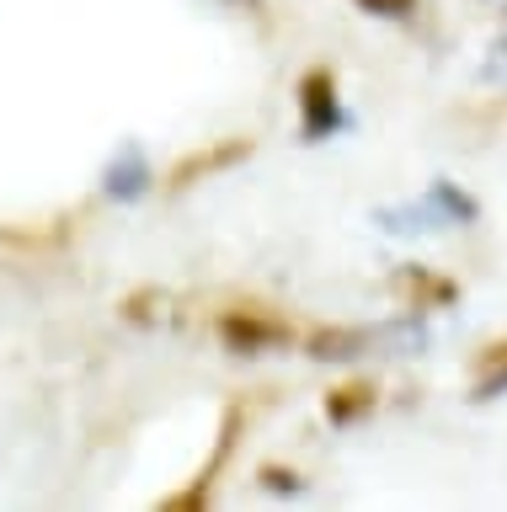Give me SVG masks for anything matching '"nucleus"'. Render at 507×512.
<instances>
[{
  "label": "nucleus",
  "mask_w": 507,
  "mask_h": 512,
  "mask_svg": "<svg viewBox=\"0 0 507 512\" xmlns=\"http://www.w3.org/2000/svg\"><path fill=\"white\" fill-rule=\"evenodd\" d=\"M358 11H369V16H411L417 11V0H358Z\"/></svg>",
  "instance_id": "10"
},
{
  "label": "nucleus",
  "mask_w": 507,
  "mask_h": 512,
  "mask_svg": "<svg viewBox=\"0 0 507 512\" xmlns=\"http://www.w3.org/2000/svg\"><path fill=\"white\" fill-rule=\"evenodd\" d=\"M150 160H145V150L129 139L123 150L107 160V171H102V187H107V198H118V203H139L150 192Z\"/></svg>",
  "instance_id": "5"
},
{
  "label": "nucleus",
  "mask_w": 507,
  "mask_h": 512,
  "mask_svg": "<svg viewBox=\"0 0 507 512\" xmlns=\"http://www.w3.org/2000/svg\"><path fill=\"white\" fill-rule=\"evenodd\" d=\"M219 336H225L230 352L257 358V352L289 342V326H283V320H273V315H257V310H230L225 320H219Z\"/></svg>",
  "instance_id": "4"
},
{
  "label": "nucleus",
  "mask_w": 507,
  "mask_h": 512,
  "mask_svg": "<svg viewBox=\"0 0 507 512\" xmlns=\"http://www.w3.org/2000/svg\"><path fill=\"white\" fill-rule=\"evenodd\" d=\"M502 390H507V347H491V368H486V379L475 384V400H491Z\"/></svg>",
  "instance_id": "8"
},
{
  "label": "nucleus",
  "mask_w": 507,
  "mask_h": 512,
  "mask_svg": "<svg viewBox=\"0 0 507 512\" xmlns=\"http://www.w3.org/2000/svg\"><path fill=\"white\" fill-rule=\"evenodd\" d=\"M246 155H251V144H246V139H230V144H219V150L187 155L182 166H177V176H171V182L187 187V182H198V176H214V171H225V166H235V160H246Z\"/></svg>",
  "instance_id": "6"
},
{
  "label": "nucleus",
  "mask_w": 507,
  "mask_h": 512,
  "mask_svg": "<svg viewBox=\"0 0 507 512\" xmlns=\"http://www.w3.org/2000/svg\"><path fill=\"white\" fill-rule=\"evenodd\" d=\"M299 128H305V139L310 144H321V139H331L337 128L347 123V112H342V102H337V80H331V70H310L305 80H299Z\"/></svg>",
  "instance_id": "3"
},
{
  "label": "nucleus",
  "mask_w": 507,
  "mask_h": 512,
  "mask_svg": "<svg viewBox=\"0 0 507 512\" xmlns=\"http://www.w3.org/2000/svg\"><path fill=\"white\" fill-rule=\"evenodd\" d=\"M363 411H374V384H347V390H337L326 400V416L337 427H347V422H358Z\"/></svg>",
  "instance_id": "7"
},
{
  "label": "nucleus",
  "mask_w": 507,
  "mask_h": 512,
  "mask_svg": "<svg viewBox=\"0 0 507 512\" xmlns=\"http://www.w3.org/2000/svg\"><path fill=\"white\" fill-rule=\"evenodd\" d=\"M262 486L278 491V496H283V491L294 496V491H305V480H299L294 470H283V464H262Z\"/></svg>",
  "instance_id": "9"
},
{
  "label": "nucleus",
  "mask_w": 507,
  "mask_h": 512,
  "mask_svg": "<svg viewBox=\"0 0 507 512\" xmlns=\"http://www.w3.org/2000/svg\"><path fill=\"white\" fill-rule=\"evenodd\" d=\"M427 347V326L417 315L379 320V326H331L310 336V358L321 363H353V358H406Z\"/></svg>",
  "instance_id": "1"
},
{
  "label": "nucleus",
  "mask_w": 507,
  "mask_h": 512,
  "mask_svg": "<svg viewBox=\"0 0 507 512\" xmlns=\"http://www.w3.org/2000/svg\"><path fill=\"white\" fill-rule=\"evenodd\" d=\"M475 219V203L459 192L454 182H433L422 203H395V208H379L374 224L390 235H417V230H443V224H470Z\"/></svg>",
  "instance_id": "2"
}]
</instances>
